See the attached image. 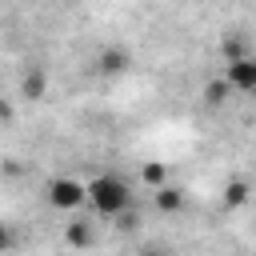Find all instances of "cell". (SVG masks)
I'll return each instance as SVG.
<instances>
[{
  "label": "cell",
  "mask_w": 256,
  "mask_h": 256,
  "mask_svg": "<svg viewBox=\"0 0 256 256\" xmlns=\"http://www.w3.org/2000/svg\"><path fill=\"white\" fill-rule=\"evenodd\" d=\"M84 192H88L84 204H88L96 216H104V220H116V216H124V212L132 208V188H128V180L116 176V172L92 176V180L84 184Z\"/></svg>",
  "instance_id": "obj_1"
},
{
  "label": "cell",
  "mask_w": 256,
  "mask_h": 256,
  "mask_svg": "<svg viewBox=\"0 0 256 256\" xmlns=\"http://www.w3.org/2000/svg\"><path fill=\"white\" fill-rule=\"evenodd\" d=\"M84 200H88V192H84V184H80L76 176H56V180L48 184V204H52L56 212H76Z\"/></svg>",
  "instance_id": "obj_2"
},
{
  "label": "cell",
  "mask_w": 256,
  "mask_h": 256,
  "mask_svg": "<svg viewBox=\"0 0 256 256\" xmlns=\"http://www.w3.org/2000/svg\"><path fill=\"white\" fill-rule=\"evenodd\" d=\"M224 80L232 92H244V96H256V52L240 56V60H228L224 64Z\"/></svg>",
  "instance_id": "obj_3"
},
{
  "label": "cell",
  "mask_w": 256,
  "mask_h": 256,
  "mask_svg": "<svg viewBox=\"0 0 256 256\" xmlns=\"http://www.w3.org/2000/svg\"><path fill=\"white\" fill-rule=\"evenodd\" d=\"M128 68H132V52H128V48L112 44V48H100V52H96V72H100V76H120V72H128Z\"/></svg>",
  "instance_id": "obj_4"
},
{
  "label": "cell",
  "mask_w": 256,
  "mask_h": 256,
  "mask_svg": "<svg viewBox=\"0 0 256 256\" xmlns=\"http://www.w3.org/2000/svg\"><path fill=\"white\" fill-rule=\"evenodd\" d=\"M64 240H68L72 248H92V244H96V224L76 216L72 224H64Z\"/></svg>",
  "instance_id": "obj_5"
},
{
  "label": "cell",
  "mask_w": 256,
  "mask_h": 256,
  "mask_svg": "<svg viewBox=\"0 0 256 256\" xmlns=\"http://www.w3.org/2000/svg\"><path fill=\"white\" fill-rule=\"evenodd\" d=\"M152 200H156V208H160V212H168V216H172V212H180V208H184V188H180V184H160V188L152 192Z\"/></svg>",
  "instance_id": "obj_6"
},
{
  "label": "cell",
  "mask_w": 256,
  "mask_h": 256,
  "mask_svg": "<svg viewBox=\"0 0 256 256\" xmlns=\"http://www.w3.org/2000/svg\"><path fill=\"white\" fill-rule=\"evenodd\" d=\"M20 96H28V100H44V96H48V72H44V68L24 72V80H20Z\"/></svg>",
  "instance_id": "obj_7"
},
{
  "label": "cell",
  "mask_w": 256,
  "mask_h": 256,
  "mask_svg": "<svg viewBox=\"0 0 256 256\" xmlns=\"http://www.w3.org/2000/svg\"><path fill=\"white\" fill-rule=\"evenodd\" d=\"M252 196V184L248 180H228L224 184V208H244Z\"/></svg>",
  "instance_id": "obj_8"
},
{
  "label": "cell",
  "mask_w": 256,
  "mask_h": 256,
  "mask_svg": "<svg viewBox=\"0 0 256 256\" xmlns=\"http://www.w3.org/2000/svg\"><path fill=\"white\" fill-rule=\"evenodd\" d=\"M228 92H232V88H228V80H224V76H216V80H208V84H204V104H208V108H220V104L228 100Z\"/></svg>",
  "instance_id": "obj_9"
},
{
  "label": "cell",
  "mask_w": 256,
  "mask_h": 256,
  "mask_svg": "<svg viewBox=\"0 0 256 256\" xmlns=\"http://www.w3.org/2000/svg\"><path fill=\"white\" fill-rule=\"evenodd\" d=\"M140 180H144V184L156 192L160 184H168V164H160V160H148V164L140 168Z\"/></svg>",
  "instance_id": "obj_10"
},
{
  "label": "cell",
  "mask_w": 256,
  "mask_h": 256,
  "mask_svg": "<svg viewBox=\"0 0 256 256\" xmlns=\"http://www.w3.org/2000/svg\"><path fill=\"white\" fill-rule=\"evenodd\" d=\"M220 52H224V64H228V60L248 56V48H244V40H240V36H224V40H220Z\"/></svg>",
  "instance_id": "obj_11"
},
{
  "label": "cell",
  "mask_w": 256,
  "mask_h": 256,
  "mask_svg": "<svg viewBox=\"0 0 256 256\" xmlns=\"http://www.w3.org/2000/svg\"><path fill=\"white\" fill-rule=\"evenodd\" d=\"M12 244H16L12 228H8V224H0V256H4V252H12Z\"/></svg>",
  "instance_id": "obj_12"
},
{
  "label": "cell",
  "mask_w": 256,
  "mask_h": 256,
  "mask_svg": "<svg viewBox=\"0 0 256 256\" xmlns=\"http://www.w3.org/2000/svg\"><path fill=\"white\" fill-rule=\"evenodd\" d=\"M148 256H168V252H148Z\"/></svg>",
  "instance_id": "obj_13"
}]
</instances>
